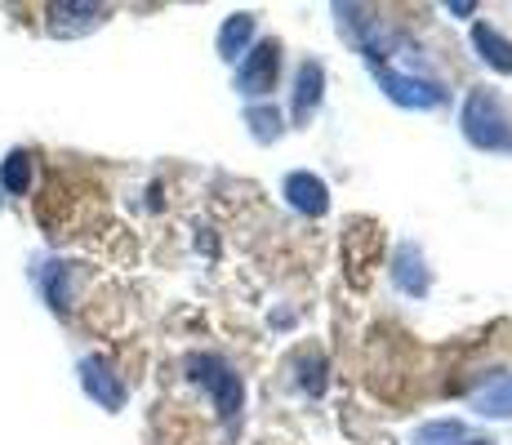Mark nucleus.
Masks as SVG:
<instances>
[{
	"label": "nucleus",
	"instance_id": "dca6fc26",
	"mask_svg": "<svg viewBox=\"0 0 512 445\" xmlns=\"http://www.w3.org/2000/svg\"><path fill=\"white\" fill-rule=\"evenodd\" d=\"M459 437H464V428H459V423H423V428L415 432V441L419 445H455Z\"/></svg>",
	"mask_w": 512,
	"mask_h": 445
},
{
	"label": "nucleus",
	"instance_id": "20e7f679",
	"mask_svg": "<svg viewBox=\"0 0 512 445\" xmlns=\"http://www.w3.org/2000/svg\"><path fill=\"white\" fill-rule=\"evenodd\" d=\"M277 72H281V49H277V41L254 45L250 54L241 58V67H236V94H245V98L268 94V89L277 85Z\"/></svg>",
	"mask_w": 512,
	"mask_h": 445
},
{
	"label": "nucleus",
	"instance_id": "4468645a",
	"mask_svg": "<svg viewBox=\"0 0 512 445\" xmlns=\"http://www.w3.org/2000/svg\"><path fill=\"white\" fill-rule=\"evenodd\" d=\"M67 276H72V267H67V263H49V272H45V299L54 303L58 312L72 308V294H67Z\"/></svg>",
	"mask_w": 512,
	"mask_h": 445
},
{
	"label": "nucleus",
	"instance_id": "7ed1b4c3",
	"mask_svg": "<svg viewBox=\"0 0 512 445\" xmlns=\"http://www.w3.org/2000/svg\"><path fill=\"white\" fill-rule=\"evenodd\" d=\"M374 81H379V89L392 103L415 107V112H432V107H441V98H446L432 81L410 76V72H392V67H374Z\"/></svg>",
	"mask_w": 512,
	"mask_h": 445
},
{
	"label": "nucleus",
	"instance_id": "9b49d317",
	"mask_svg": "<svg viewBox=\"0 0 512 445\" xmlns=\"http://www.w3.org/2000/svg\"><path fill=\"white\" fill-rule=\"evenodd\" d=\"M250 36H254V14H232L219 32V54L228 58V63H236V54L250 45Z\"/></svg>",
	"mask_w": 512,
	"mask_h": 445
},
{
	"label": "nucleus",
	"instance_id": "f8f14e48",
	"mask_svg": "<svg viewBox=\"0 0 512 445\" xmlns=\"http://www.w3.org/2000/svg\"><path fill=\"white\" fill-rule=\"evenodd\" d=\"M0 183H5L14 196H23L27 183H32V156H27V152L5 156V165H0Z\"/></svg>",
	"mask_w": 512,
	"mask_h": 445
},
{
	"label": "nucleus",
	"instance_id": "9d476101",
	"mask_svg": "<svg viewBox=\"0 0 512 445\" xmlns=\"http://www.w3.org/2000/svg\"><path fill=\"white\" fill-rule=\"evenodd\" d=\"M477 414H490V419H512V374H495L486 379V388L472 397Z\"/></svg>",
	"mask_w": 512,
	"mask_h": 445
},
{
	"label": "nucleus",
	"instance_id": "0eeeda50",
	"mask_svg": "<svg viewBox=\"0 0 512 445\" xmlns=\"http://www.w3.org/2000/svg\"><path fill=\"white\" fill-rule=\"evenodd\" d=\"M321 89H326V72H321V63L312 58V63L299 67V89H294V121L299 125H308L312 116H317Z\"/></svg>",
	"mask_w": 512,
	"mask_h": 445
},
{
	"label": "nucleus",
	"instance_id": "ddd939ff",
	"mask_svg": "<svg viewBox=\"0 0 512 445\" xmlns=\"http://www.w3.org/2000/svg\"><path fill=\"white\" fill-rule=\"evenodd\" d=\"M299 388L308 392V397H321L326 392V356L321 352H303L299 356Z\"/></svg>",
	"mask_w": 512,
	"mask_h": 445
},
{
	"label": "nucleus",
	"instance_id": "423d86ee",
	"mask_svg": "<svg viewBox=\"0 0 512 445\" xmlns=\"http://www.w3.org/2000/svg\"><path fill=\"white\" fill-rule=\"evenodd\" d=\"M285 201L294 205L299 214H308V219H321V214L330 210V187L321 183L317 174H290L285 178Z\"/></svg>",
	"mask_w": 512,
	"mask_h": 445
},
{
	"label": "nucleus",
	"instance_id": "2eb2a0df",
	"mask_svg": "<svg viewBox=\"0 0 512 445\" xmlns=\"http://www.w3.org/2000/svg\"><path fill=\"white\" fill-rule=\"evenodd\" d=\"M245 121L254 125V138H259V143H277V138H281L277 107H250V112H245Z\"/></svg>",
	"mask_w": 512,
	"mask_h": 445
},
{
	"label": "nucleus",
	"instance_id": "f257e3e1",
	"mask_svg": "<svg viewBox=\"0 0 512 445\" xmlns=\"http://www.w3.org/2000/svg\"><path fill=\"white\" fill-rule=\"evenodd\" d=\"M459 125H464V138L477 147V152H512V125H508L504 107H499V98L490 94V89H472L464 98Z\"/></svg>",
	"mask_w": 512,
	"mask_h": 445
},
{
	"label": "nucleus",
	"instance_id": "39448f33",
	"mask_svg": "<svg viewBox=\"0 0 512 445\" xmlns=\"http://www.w3.org/2000/svg\"><path fill=\"white\" fill-rule=\"evenodd\" d=\"M81 383H85V392L103 405V410H121L125 405V383L116 379V370L103 361V356H85L81 361Z\"/></svg>",
	"mask_w": 512,
	"mask_h": 445
},
{
	"label": "nucleus",
	"instance_id": "6e6552de",
	"mask_svg": "<svg viewBox=\"0 0 512 445\" xmlns=\"http://www.w3.org/2000/svg\"><path fill=\"white\" fill-rule=\"evenodd\" d=\"M392 281H397L401 294H428L432 276H428V263H423V254L415 245H401L397 259H392Z\"/></svg>",
	"mask_w": 512,
	"mask_h": 445
},
{
	"label": "nucleus",
	"instance_id": "f3484780",
	"mask_svg": "<svg viewBox=\"0 0 512 445\" xmlns=\"http://www.w3.org/2000/svg\"><path fill=\"white\" fill-rule=\"evenodd\" d=\"M464 445H495V441H464Z\"/></svg>",
	"mask_w": 512,
	"mask_h": 445
},
{
	"label": "nucleus",
	"instance_id": "f03ea898",
	"mask_svg": "<svg viewBox=\"0 0 512 445\" xmlns=\"http://www.w3.org/2000/svg\"><path fill=\"white\" fill-rule=\"evenodd\" d=\"M187 374H192V383H201L205 392H210V401L219 405V414L228 423L241 419V405H245V388H241V374L232 370L223 356L214 352H201V356H187Z\"/></svg>",
	"mask_w": 512,
	"mask_h": 445
},
{
	"label": "nucleus",
	"instance_id": "1a4fd4ad",
	"mask_svg": "<svg viewBox=\"0 0 512 445\" xmlns=\"http://www.w3.org/2000/svg\"><path fill=\"white\" fill-rule=\"evenodd\" d=\"M472 45H477V54L486 58L495 72L512 76V41H508V36H499L490 23H477V27H472Z\"/></svg>",
	"mask_w": 512,
	"mask_h": 445
}]
</instances>
